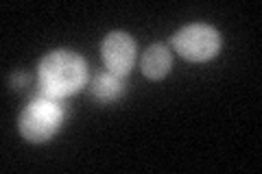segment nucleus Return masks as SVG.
Segmentation results:
<instances>
[{
    "label": "nucleus",
    "mask_w": 262,
    "mask_h": 174,
    "mask_svg": "<svg viewBox=\"0 0 262 174\" xmlns=\"http://www.w3.org/2000/svg\"><path fill=\"white\" fill-rule=\"evenodd\" d=\"M39 94L63 101L88 83V63L81 55L72 51H53L48 53L37 68Z\"/></svg>",
    "instance_id": "1"
},
{
    "label": "nucleus",
    "mask_w": 262,
    "mask_h": 174,
    "mask_svg": "<svg viewBox=\"0 0 262 174\" xmlns=\"http://www.w3.org/2000/svg\"><path fill=\"white\" fill-rule=\"evenodd\" d=\"M63 122V101L37 94L33 96L29 105L20 113V133L31 144H44L48 142Z\"/></svg>",
    "instance_id": "2"
},
{
    "label": "nucleus",
    "mask_w": 262,
    "mask_h": 174,
    "mask_svg": "<svg viewBox=\"0 0 262 174\" xmlns=\"http://www.w3.org/2000/svg\"><path fill=\"white\" fill-rule=\"evenodd\" d=\"M173 48L179 57L188 61H210L221 53V33L210 24H188L173 35Z\"/></svg>",
    "instance_id": "3"
},
{
    "label": "nucleus",
    "mask_w": 262,
    "mask_h": 174,
    "mask_svg": "<svg viewBox=\"0 0 262 174\" xmlns=\"http://www.w3.org/2000/svg\"><path fill=\"white\" fill-rule=\"evenodd\" d=\"M101 57L103 63L110 72L118 74V77H127L134 70L136 63V41L131 35L122 31H114L101 44Z\"/></svg>",
    "instance_id": "4"
},
{
    "label": "nucleus",
    "mask_w": 262,
    "mask_h": 174,
    "mask_svg": "<svg viewBox=\"0 0 262 174\" xmlns=\"http://www.w3.org/2000/svg\"><path fill=\"white\" fill-rule=\"evenodd\" d=\"M173 68V53L166 44H153L144 51L142 59H140V70L146 79L151 81H160Z\"/></svg>",
    "instance_id": "5"
},
{
    "label": "nucleus",
    "mask_w": 262,
    "mask_h": 174,
    "mask_svg": "<svg viewBox=\"0 0 262 174\" xmlns=\"http://www.w3.org/2000/svg\"><path fill=\"white\" fill-rule=\"evenodd\" d=\"M122 92H125V77H118V74H114L110 70L96 74V79L92 83V96L101 105L118 101Z\"/></svg>",
    "instance_id": "6"
},
{
    "label": "nucleus",
    "mask_w": 262,
    "mask_h": 174,
    "mask_svg": "<svg viewBox=\"0 0 262 174\" xmlns=\"http://www.w3.org/2000/svg\"><path fill=\"white\" fill-rule=\"evenodd\" d=\"M11 85H13V89H22V87H27V85H29V74H24V72H15L13 77H11Z\"/></svg>",
    "instance_id": "7"
}]
</instances>
